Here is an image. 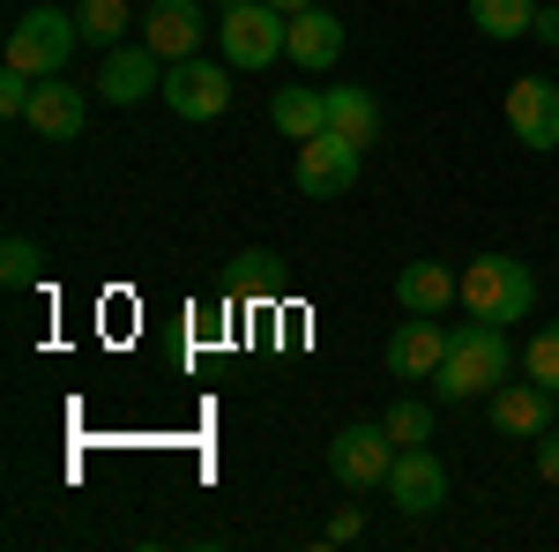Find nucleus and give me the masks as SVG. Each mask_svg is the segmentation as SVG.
I'll return each mask as SVG.
<instances>
[{
	"label": "nucleus",
	"instance_id": "4",
	"mask_svg": "<svg viewBox=\"0 0 559 552\" xmlns=\"http://www.w3.org/2000/svg\"><path fill=\"white\" fill-rule=\"evenodd\" d=\"M75 45H83V23L68 15V8H31L15 31H8V68H23V75H60L68 60H75Z\"/></svg>",
	"mask_w": 559,
	"mask_h": 552
},
{
	"label": "nucleus",
	"instance_id": "9",
	"mask_svg": "<svg viewBox=\"0 0 559 552\" xmlns=\"http://www.w3.org/2000/svg\"><path fill=\"white\" fill-rule=\"evenodd\" d=\"M97 90H105V105H142V97H157V90H165V52H150V45H105Z\"/></svg>",
	"mask_w": 559,
	"mask_h": 552
},
{
	"label": "nucleus",
	"instance_id": "30",
	"mask_svg": "<svg viewBox=\"0 0 559 552\" xmlns=\"http://www.w3.org/2000/svg\"><path fill=\"white\" fill-rule=\"evenodd\" d=\"M231 8H239V0H216V15H231Z\"/></svg>",
	"mask_w": 559,
	"mask_h": 552
},
{
	"label": "nucleus",
	"instance_id": "23",
	"mask_svg": "<svg viewBox=\"0 0 559 552\" xmlns=\"http://www.w3.org/2000/svg\"><path fill=\"white\" fill-rule=\"evenodd\" d=\"M522 374H530L537 388H552V396H559V321H552V329H537V337L522 343Z\"/></svg>",
	"mask_w": 559,
	"mask_h": 552
},
{
	"label": "nucleus",
	"instance_id": "27",
	"mask_svg": "<svg viewBox=\"0 0 559 552\" xmlns=\"http://www.w3.org/2000/svg\"><path fill=\"white\" fill-rule=\"evenodd\" d=\"M358 530H366V515H358V508H344V515H336V522H329V545H350Z\"/></svg>",
	"mask_w": 559,
	"mask_h": 552
},
{
	"label": "nucleus",
	"instance_id": "24",
	"mask_svg": "<svg viewBox=\"0 0 559 552\" xmlns=\"http://www.w3.org/2000/svg\"><path fill=\"white\" fill-rule=\"evenodd\" d=\"M231 292L239 298H276L284 292V277H276V255H269V247H254V255H239V284H231Z\"/></svg>",
	"mask_w": 559,
	"mask_h": 552
},
{
	"label": "nucleus",
	"instance_id": "5",
	"mask_svg": "<svg viewBox=\"0 0 559 552\" xmlns=\"http://www.w3.org/2000/svg\"><path fill=\"white\" fill-rule=\"evenodd\" d=\"M358 165H366L358 142L313 134V142H299V157H292V179H299V195H313V202H344L350 187H358Z\"/></svg>",
	"mask_w": 559,
	"mask_h": 552
},
{
	"label": "nucleus",
	"instance_id": "19",
	"mask_svg": "<svg viewBox=\"0 0 559 552\" xmlns=\"http://www.w3.org/2000/svg\"><path fill=\"white\" fill-rule=\"evenodd\" d=\"M537 8H545V0H471V23L492 45H515V38L537 31Z\"/></svg>",
	"mask_w": 559,
	"mask_h": 552
},
{
	"label": "nucleus",
	"instance_id": "20",
	"mask_svg": "<svg viewBox=\"0 0 559 552\" xmlns=\"http://www.w3.org/2000/svg\"><path fill=\"white\" fill-rule=\"evenodd\" d=\"M75 23H83V38L105 52V45H120V31H128V23H142V15H134L128 0H83V8H75Z\"/></svg>",
	"mask_w": 559,
	"mask_h": 552
},
{
	"label": "nucleus",
	"instance_id": "17",
	"mask_svg": "<svg viewBox=\"0 0 559 552\" xmlns=\"http://www.w3.org/2000/svg\"><path fill=\"white\" fill-rule=\"evenodd\" d=\"M329 97V134H344V142H381V105H373V90H358V83H329L321 90Z\"/></svg>",
	"mask_w": 559,
	"mask_h": 552
},
{
	"label": "nucleus",
	"instance_id": "3",
	"mask_svg": "<svg viewBox=\"0 0 559 552\" xmlns=\"http://www.w3.org/2000/svg\"><path fill=\"white\" fill-rule=\"evenodd\" d=\"M216 38H224V68L239 75H261L284 60V38H292V15L269 8V0H239L231 15H216Z\"/></svg>",
	"mask_w": 559,
	"mask_h": 552
},
{
	"label": "nucleus",
	"instance_id": "13",
	"mask_svg": "<svg viewBox=\"0 0 559 552\" xmlns=\"http://www.w3.org/2000/svg\"><path fill=\"white\" fill-rule=\"evenodd\" d=\"M202 38H210L202 0H150V8H142V45H150V52L187 60V52H202Z\"/></svg>",
	"mask_w": 559,
	"mask_h": 552
},
{
	"label": "nucleus",
	"instance_id": "11",
	"mask_svg": "<svg viewBox=\"0 0 559 552\" xmlns=\"http://www.w3.org/2000/svg\"><path fill=\"white\" fill-rule=\"evenodd\" d=\"M448 359V321L440 314H411L395 337H388V374L395 381H432Z\"/></svg>",
	"mask_w": 559,
	"mask_h": 552
},
{
	"label": "nucleus",
	"instance_id": "26",
	"mask_svg": "<svg viewBox=\"0 0 559 552\" xmlns=\"http://www.w3.org/2000/svg\"><path fill=\"white\" fill-rule=\"evenodd\" d=\"M537 478L559 485V433H537Z\"/></svg>",
	"mask_w": 559,
	"mask_h": 552
},
{
	"label": "nucleus",
	"instance_id": "25",
	"mask_svg": "<svg viewBox=\"0 0 559 552\" xmlns=\"http://www.w3.org/2000/svg\"><path fill=\"white\" fill-rule=\"evenodd\" d=\"M31 97H38V75L0 68V113H8V120H23V113H31Z\"/></svg>",
	"mask_w": 559,
	"mask_h": 552
},
{
	"label": "nucleus",
	"instance_id": "16",
	"mask_svg": "<svg viewBox=\"0 0 559 552\" xmlns=\"http://www.w3.org/2000/svg\"><path fill=\"white\" fill-rule=\"evenodd\" d=\"M395 298H403V314H448V306H463V277L448 261H403Z\"/></svg>",
	"mask_w": 559,
	"mask_h": 552
},
{
	"label": "nucleus",
	"instance_id": "14",
	"mask_svg": "<svg viewBox=\"0 0 559 552\" xmlns=\"http://www.w3.org/2000/svg\"><path fill=\"white\" fill-rule=\"evenodd\" d=\"M90 120V97L75 83H60V75H45L38 97H31V113H23V128L38 134V142H75Z\"/></svg>",
	"mask_w": 559,
	"mask_h": 552
},
{
	"label": "nucleus",
	"instance_id": "7",
	"mask_svg": "<svg viewBox=\"0 0 559 552\" xmlns=\"http://www.w3.org/2000/svg\"><path fill=\"white\" fill-rule=\"evenodd\" d=\"M165 105H173L179 120H224V113H231L224 60H202V52H187V60H165Z\"/></svg>",
	"mask_w": 559,
	"mask_h": 552
},
{
	"label": "nucleus",
	"instance_id": "10",
	"mask_svg": "<svg viewBox=\"0 0 559 552\" xmlns=\"http://www.w3.org/2000/svg\"><path fill=\"white\" fill-rule=\"evenodd\" d=\"M381 493L395 501V515H432L448 501V463L432 448H395V470H388Z\"/></svg>",
	"mask_w": 559,
	"mask_h": 552
},
{
	"label": "nucleus",
	"instance_id": "6",
	"mask_svg": "<svg viewBox=\"0 0 559 552\" xmlns=\"http://www.w3.org/2000/svg\"><path fill=\"white\" fill-rule=\"evenodd\" d=\"M329 470H336V485L344 493H373L388 485V470H395V441H388V425H344L336 441H329Z\"/></svg>",
	"mask_w": 559,
	"mask_h": 552
},
{
	"label": "nucleus",
	"instance_id": "29",
	"mask_svg": "<svg viewBox=\"0 0 559 552\" xmlns=\"http://www.w3.org/2000/svg\"><path fill=\"white\" fill-rule=\"evenodd\" d=\"M269 8H284V15H299V8H313V0H269Z\"/></svg>",
	"mask_w": 559,
	"mask_h": 552
},
{
	"label": "nucleus",
	"instance_id": "15",
	"mask_svg": "<svg viewBox=\"0 0 559 552\" xmlns=\"http://www.w3.org/2000/svg\"><path fill=\"white\" fill-rule=\"evenodd\" d=\"M552 388L537 381H500L492 388V425L500 433H515V441H537V433H552Z\"/></svg>",
	"mask_w": 559,
	"mask_h": 552
},
{
	"label": "nucleus",
	"instance_id": "22",
	"mask_svg": "<svg viewBox=\"0 0 559 552\" xmlns=\"http://www.w3.org/2000/svg\"><path fill=\"white\" fill-rule=\"evenodd\" d=\"M38 277H45V255H38V239H23V232H15V239L0 247V284H8V292H31Z\"/></svg>",
	"mask_w": 559,
	"mask_h": 552
},
{
	"label": "nucleus",
	"instance_id": "8",
	"mask_svg": "<svg viewBox=\"0 0 559 552\" xmlns=\"http://www.w3.org/2000/svg\"><path fill=\"white\" fill-rule=\"evenodd\" d=\"M508 128L522 150H559V83L552 75H515L508 83Z\"/></svg>",
	"mask_w": 559,
	"mask_h": 552
},
{
	"label": "nucleus",
	"instance_id": "28",
	"mask_svg": "<svg viewBox=\"0 0 559 552\" xmlns=\"http://www.w3.org/2000/svg\"><path fill=\"white\" fill-rule=\"evenodd\" d=\"M530 38H537V45H559V0H545V8H537V31H530Z\"/></svg>",
	"mask_w": 559,
	"mask_h": 552
},
{
	"label": "nucleus",
	"instance_id": "21",
	"mask_svg": "<svg viewBox=\"0 0 559 552\" xmlns=\"http://www.w3.org/2000/svg\"><path fill=\"white\" fill-rule=\"evenodd\" d=\"M381 425H388V441H395V448H426V441H432V403L395 396V403L381 411Z\"/></svg>",
	"mask_w": 559,
	"mask_h": 552
},
{
	"label": "nucleus",
	"instance_id": "12",
	"mask_svg": "<svg viewBox=\"0 0 559 552\" xmlns=\"http://www.w3.org/2000/svg\"><path fill=\"white\" fill-rule=\"evenodd\" d=\"M284 60L306 68V75H329L336 60H344V15H329L321 0L292 15V38H284Z\"/></svg>",
	"mask_w": 559,
	"mask_h": 552
},
{
	"label": "nucleus",
	"instance_id": "18",
	"mask_svg": "<svg viewBox=\"0 0 559 552\" xmlns=\"http://www.w3.org/2000/svg\"><path fill=\"white\" fill-rule=\"evenodd\" d=\"M269 120L284 128V142H313V134H329V97L306 83H284L269 97Z\"/></svg>",
	"mask_w": 559,
	"mask_h": 552
},
{
	"label": "nucleus",
	"instance_id": "2",
	"mask_svg": "<svg viewBox=\"0 0 559 552\" xmlns=\"http://www.w3.org/2000/svg\"><path fill=\"white\" fill-rule=\"evenodd\" d=\"M463 306H471L477 321H522L530 306H537V277H530V261L515 255H477L463 269Z\"/></svg>",
	"mask_w": 559,
	"mask_h": 552
},
{
	"label": "nucleus",
	"instance_id": "1",
	"mask_svg": "<svg viewBox=\"0 0 559 552\" xmlns=\"http://www.w3.org/2000/svg\"><path fill=\"white\" fill-rule=\"evenodd\" d=\"M500 381H515V343L500 321H463V329H448V359H440V374H432V396L440 403H471V396H492Z\"/></svg>",
	"mask_w": 559,
	"mask_h": 552
}]
</instances>
